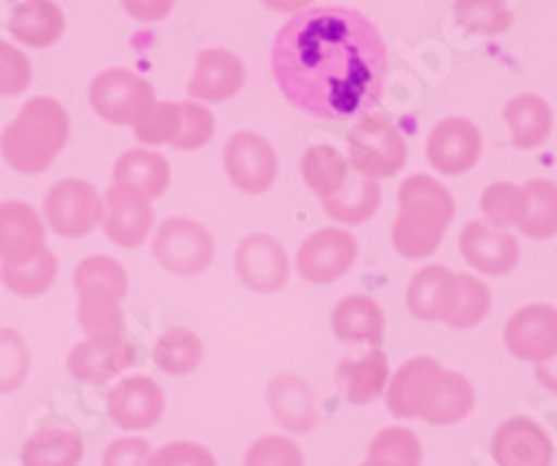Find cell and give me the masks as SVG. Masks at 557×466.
<instances>
[{"instance_id":"1","label":"cell","mask_w":557,"mask_h":466,"mask_svg":"<svg viewBox=\"0 0 557 466\" xmlns=\"http://www.w3.org/2000/svg\"><path fill=\"white\" fill-rule=\"evenodd\" d=\"M271 71L282 96L307 115H366L382 98L387 46L355 9H305L278 28Z\"/></svg>"},{"instance_id":"2","label":"cell","mask_w":557,"mask_h":466,"mask_svg":"<svg viewBox=\"0 0 557 466\" xmlns=\"http://www.w3.org/2000/svg\"><path fill=\"white\" fill-rule=\"evenodd\" d=\"M455 221V198L426 173H412L399 187V216L393 221V249L407 260H426L444 243Z\"/></svg>"},{"instance_id":"3","label":"cell","mask_w":557,"mask_h":466,"mask_svg":"<svg viewBox=\"0 0 557 466\" xmlns=\"http://www.w3.org/2000/svg\"><path fill=\"white\" fill-rule=\"evenodd\" d=\"M70 137V118L57 98H32L3 128L0 151L12 171L37 176L48 171Z\"/></svg>"},{"instance_id":"4","label":"cell","mask_w":557,"mask_h":466,"mask_svg":"<svg viewBox=\"0 0 557 466\" xmlns=\"http://www.w3.org/2000/svg\"><path fill=\"white\" fill-rule=\"evenodd\" d=\"M78 294V324L92 339L126 335L121 299L128 291V274L114 257L89 255L73 271Z\"/></svg>"},{"instance_id":"5","label":"cell","mask_w":557,"mask_h":466,"mask_svg":"<svg viewBox=\"0 0 557 466\" xmlns=\"http://www.w3.org/2000/svg\"><path fill=\"white\" fill-rule=\"evenodd\" d=\"M348 162L371 180L396 176L407 162V143L396 123L380 112H366L348 132Z\"/></svg>"},{"instance_id":"6","label":"cell","mask_w":557,"mask_h":466,"mask_svg":"<svg viewBox=\"0 0 557 466\" xmlns=\"http://www.w3.org/2000/svg\"><path fill=\"white\" fill-rule=\"evenodd\" d=\"M89 103L96 115L114 126H134L157 103L153 84L123 68H109L89 84Z\"/></svg>"},{"instance_id":"7","label":"cell","mask_w":557,"mask_h":466,"mask_svg":"<svg viewBox=\"0 0 557 466\" xmlns=\"http://www.w3.org/2000/svg\"><path fill=\"white\" fill-rule=\"evenodd\" d=\"M153 257L171 274L198 277L215 260V241L193 218H168L153 235Z\"/></svg>"},{"instance_id":"8","label":"cell","mask_w":557,"mask_h":466,"mask_svg":"<svg viewBox=\"0 0 557 466\" xmlns=\"http://www.w3.org/2000/svg\"><path fill=\"white\" fill-rule=\"evenodd\" d=\"M45 221L62 237H84L107 216V201L89 182L64 180L45 196Z\"/></svg>"},{"instance_id":"9","label":"cell","mask_w":557,"mask_h":466,"mask_svg":"<svg viewBox=\"0 0 557 466\" xmlns=\"http://www.w3.org/2000/svg\"><path fill=\"white\" fill-rule=\"evenodd\" d=\"M223 165L235 191L246 196H262L276 182L278 157L271 143L257 132H237L223 148Z\"/></svg>"},{"instance_id":"10","label":"cell","mask_w":557,"mask_h":466,"mask_svg":"<svg viewBox=\"0 0 557 466\" xmlns=\"http://www.w3.org/2000/svg\"><path fill=\"white\" fill-rule=\"evenodd\" d=\"M357 260V237L341 226H330L298 246V277L312 285H330L346 274Z\"/></svg>"},{"instance_id":"11","label":"cell","mask_w":557,"mask_h":466,"mask_svg":"<svg viewBox=\"0 0 557 466\" xmlns=\"http://www.w3.org/2000/svg\"><path fill=\"white\" fill-rule=\"evenodd\" d=\"M237 280L257 294H276L287 285L290 277V260H287L285 246L273 235L257 232V235L243 237L235 252Z\"/></svg>"},{"instance_id":"12","label":"cell","mask_w":557,"mask_h":466,"mask_svg":"<svg viewBox=\"0 0 557 466\" xmlns=\"http://www.w3.org/2000/svg\"><path fill=\"white\" fill-rule=\"evenodd\" d=\"M507 352L530 364H549L557 355V307L527 305L505 327Z\"/></svg>"},{"instance_id":"13","label":"cell","mask_w":557,"mask_h":466,"mask_svg":"<svg viewBox=\"0 0 557 466\" xmlns=\"http://www.w3.org/2000/svg\"><path fill=\"white\" fill-rule=\"evenodd\" d=\"M482 135L466 118H446L430 132L426 162L441 176H462L480 162Z\"/></svg>"},{"instance_id":"14","label":"cell","mask_w":557,"mask_h":466,"mask_svg":"<svg viewBox=\"0 0 557 466\" xmlns=\"http://www.w3.org/2000/svg\"><path fill=\"white\" fill-rule=\"evenodd\" d=\"M137 364V346L126 335L114 339H87L67 355V371L82 383H107Z\"/></svg>"},{"instance_id":"15","label":"cell","mask_w":557,"mask_h":466,"mask_svg":"<svg viewBox=\"0 0 557 466\" xmlns=\"http://www.w3.org/2000/svg\"><path fill=\"white\" fill-rule=\"evenodd\" d=\"M107 201V216H103V232L114 246L134 249L148 241L153 230V207L151 198H146L134 187L112 185L103 196Z\"/></svg>"},{"instance_id":"16","label":"cell","mask_w":557,"mask_h":466,"mask_svg":"<svg viewBox=\"0 0 557 466\" xmlns=\"http://www.w3.org/2000/svg\"><path fill=\"white\" fill-rule=\"evenodd\" d=\"M462 260L480 274L505 277L519 266L521 243L507 230H494L485 221H471L460 232Z\"/></svg>"},{"instance_id":"17","label":"cell","mask_w":557,"mask_h":466,"mask_svg":"<svg viewBox=\"0 0 557 466\" xmlns=\"http://www.w3.org/2000/svg\"><path fill=\"white\" fill-rule=\"evenodd\" d=\"M165 414V391L146 375L123 377L109 391V416L123 430H148Z\"/></svg>"},{"instance_id":"18","label":"cell","mask_w":557,"mask_h":466,"mask_svg":"<svg viewBox=\"0 0 557 466\" xmlns=\"http://www.w3.org/2000/svg\"><path fill=\"white\" fill-rule=\"evenodd\" d=\"M441 377L444 369L435 358L405 360L387 383V410L396 419H421Z\"/></svg>"},{"instance_id":"19","label":"cell","mask_w":557,"mask_h":466,"mask_svg":"<svg viewBox=\"0 0 557 466\" xmlns=\"http://www.w3.org/2000/svg\"><path fill=\"white\" fill-rule=\"evenodd\" d=\"M491 453L499 466H549L555 447L539 421L510 416L496 428Z\"/></svg>"},{"instance_id":"20","label":"cell","mask_w":557,"mask_h":466,"mask_svg":"<svg viewBox=\"0 0 557 466\" xmlns=\"http://www.w3.org/2000/svg\"><path fill=\"white\" fill-rule=\"evenodd\" d=\"M45 249V224L26 201H0V262H28Z\"/></svg>"},{"instance_id":"21","label":"cell","mask_w":557,"mask_h":466,"mask_svg":"<svg viewBox=\"0 0 557 466\" xmlns=\"http://www.w3.org/2000/svg\"><path fill=\"white\" fill-rule=\"evenodd\" d=\"M246 84V64L237 53L226 48H207L198 53L196 71L190 78V96L201 101L218 103L235 98Z\"/></svg>"},{"instance_id":"22","label":"cell","mask_w":557,"mask_h":466,"mask_svg":"<svg viewBox=\"0 0 557 466\" xmlns=\"http://www.w3.org/2000/svg\"><path fill=\"white\" fill-rule=\"evenodd\" d=\"M268 405L273 419L290 433H310L321 421V405L307 380L296 375H276L268 383Z\"/></svg>"},{"instance_id":"23","label":"cell","mask_w":557,"mask_h":466,"mask_svg":"<svg viewBox=\"0 0 557 466\" xmlns=\"http://www.w3.org/2000/svg\"><path fill=\"white\" fill-rule=\"evenodd\" d=\"M460 299V280L446 266H426L407 285V307L421 321H449Z\"/></svg>"},{"instance_id":"24","label":"cell","mask_w":557,"mask_h":466,"mask_svg":"<svg viewBox=\"0 0 557 466\" xmlns=\"http://www.w3.org/2000/svg\"><path fill=\"white\" fill-rule=\"evenodd\" d=\"M391 383V366L385 352H366L357 358H343L335 369V385L351 405L374 403Z\"/></svg>"},{"instance_id":"25","label":"cell","mask_w":557,"mask_h":466,"mask_svg":"<svg viewBox=\"0 0 557 466\" xmlns=\"http://www.w3.org/2000/svg\"><path fill=\"white\" fill-rule=\"evenodd\" d=\"M332 332L346 344L380 346L385 339V314L371 296H346L332 310Z\"/></svg>"},{"instance_id":"26","label":"cell","mask_w":557,"mask_h":466,"mask_svg":"<svg viewBox=\"0 0 557 466\" xmlns=\"http://www.w3.org/2000/svg\"><path fill=\"white\" fill-rule=\"evenodd\" d=\"M9 32L28 48H51L64 32V12L53 0H23L12 12Z\"/></svg>"},{"instance_id":"27","label":"cell","mask_w":557,"mask_h":466,"mask_svg":"<svg viewBox=\"0 0 557 466\" xmlns=\"http://www.w3.org/2000/svg\"><path fill=\"white\" fill-rule=\"evenodd\" d=\"M112 180L114 185L134 187L146 198H159L171 187V165L162 154L132 148L114 162Z\"/></svg>"},{"instance_id":"28","label":"cell","mask_w":557,"mask_h":466,"mask_svg":"<svg viewBox=\"0 0 557 466\" xmlns=\"http://www.w3.org/2000/svg\"><path fill=\"white\" fill-rule=\"evenodd\" d=\"M516 230L530 241H549L557 235V185L549 180H530L521 187V207Z\"/></svg>"},{"instance_id":"29","label":"cell","mask_w":557,"mask_h":466,"mask_svg":"<svg viewBox=\"0 0 557 466\" xmlns=\"http://www.w3.org/2000/svg\"><path fill=\"white\" fill-rule=\"evenodd\" d=\"M382 201V187L380 182L371 180V176H351L348 173L346 185L341 193H335L332 198H323V212L332 218V221H341V224H366L368 218H374V212L380 210Z\"/></svg>"},{"instance_id":"30","label":"cell","mask_w":557,"mask_h":466,"mask_svg":"<svg viewBox=\"0 0 557 466\" xmlns=\"http://www.w3.org/2000/svg\"><path fill=\"white\" fill-rule=\"evenodd\" d=\"M505 123L510 128L513 146L521 151L544 146L552 135V109L541 96H516L505 107Z\"/></svg>"},{"instance_id":"31","label":"cell","mask_w":557,"mask_h":466,"mask_svg":"<svg viewBox=\"0 0 557 466\" xmlns=\"http://www.w3.org/2000/svg\"><path fill=\"white\" fill-rule=\"evenodd\" d=\"M84 458V439L70 428H45L23 444V466H78Z\"/></svg>"},{"instance_id":"32","label":"cell","mask_w":557,"mask_h":466,"mask_svg":"<svg viewBox=\"0 0 557 466\" xmlns=\"http://www.w3.org/2000/svg\"><path fill=\"white\" fill-rule=\"evenodd\" d=\"M476 403V394H474V385L469 383V377L460 375V371H446L441 377V383H437L435 394H432L430 405H426L424 416L421 419L426 425H457L462 421L466 416L474 410Z\"/></svg>"},{"instance_id":"33","label":"cell","mask_w":557,"mask_h":466,"mask_svg":"<svg viewBox=\"0 0 557 466\" xmlns=\"http://www.w3.org/2000/svg\"><path fill=\"white\" fill-rule=\"evenodd\" d=\"M301 176L318 198H332L348 180V162L335 146H312L301 157Z\"/></svg>"},{"instance_id":"34","label":"cell","mask_w":557,"mask_h":466,"mask_svg":"<svg viewBox=\"0 0 557 466\" xmlns=\"http://www.w3.org/2000/svg\"><path fill=\"white\" fill-rule=\"evenodd\" d=\"M57 274L59 260L48 246H45L34 260L14 262V266H7V262H3V266H0V282H3L12 294L26 296V299L48 294L53 287V282H57Z\"/></svg>"},{"instance_id":"35","label":"cell","mask_w":557,"mask_h":466,"mask_svg":"<svg viewBox=\"0 0 557 466\" xmlns=\"http://www.w3.org/2000/svg\"><path fill=\"white\" fill-rule=\"evenodd\" d=\"M203 358V344L196 332H190L187 327H171L159 335V341L153 344V360L162 371H168L171 377H184L198 369Z\"/></svg>"},{"instance_id":"36","label":"cell","mask_w":557,"mask_h":466,"mask_svg":"<svg viewBox=\"0 0 557 466\" xmlns=\"http://www.w3.org/2000/svg\"><path fill=\"white\" fill-rule=\"evenodd\" d=\"M421 439L401 425L380 430L368 447V461L382 466H421Z\"/></svg>"},{"instance_id":"37","label":"cell","mask_w":557,"mask_h":466,"mask_svg":"<svg viewBox=\"0 0 557 466\" xmlns=\"http://www.w3.org/2000/svg\"><path fill=\"white\" fill-rule=\"evenodd\" d=\"M455 20L462 32L482 34V37H494L510 28L513 14L502 0H457Z\"/></svg>"},{"instance_id":"38","label":"cell","mask_w":557,"mask_h":466,"mask_svg":"<svg viewBox=\"0 0 557 466\" xmlns=\"http://www.w3.org/2000/svg\"><path fill=\"white\" fill-rule=\"evenodd\" d=\"M32 371V352L26 339L12 327L0 330V394H12L23 389Z\"/></svg>"},{"instance_id":"39","label":"cell","mask_w":557,"mask_h":466,"mask_svg":"<svg viewBox=\"0 0 557 466\" xmlns=\"http://www.w3.org/2000/svg\"><path fill=\"white\" fill-rule=\"evenodd\" d=\"M457 280H460V299H457L455 314L446 324L451 330L462 332L487 319V314H491V291H487L485 282L471 274H457Z\"/></svg>"},{"instance_id":"40","label":"cell","mask_w":557,"mask_h":466,"mask_svg":"<svg viewBox=\"0 0 557 466\" xmlns=\"http://www.w3.org/2000/svg\"><path fill=\"white\" fill-rule=\"evenodd\" d=\"M178 128H182V103H153L148 115L134 123V137L146 146H162L176 140Z\"/></svg>"},{"instance_id":"41","label":"cell","mask_w":557,"mask_h":466,"mask_svg":"<svg viewBox=\"0 0 557 466\" xmlns=\"http://www.w3.org/2000/svg\"><path fill=\"white\" fill-rule=\"evenodd\" d=\"M482 216L485 224L494 230H510L519 221V207H521V187L513 182H496V185L485 187L480 198Z\"/></svg>"},{"instance_id":"42","label":"cell","mask_w":557,"mask_h":466,"mask_svg":"<svg viewBox=\"0 0 557 466\" xmlns=\"http://www.w3.org/2000/svg\"><path fill=\"white\" fill-rule=\"evenodd\" d=\"M215 135V118L207 107L196 101L182 103V128H178L176 140L171 143L178 151H198V148L207 146Z\"/></svg>"},{"instance_id":"43","label":"cell","mask_w":557,"mask_h":466,"mask_svg":"<svg viewBox=\"0 0 557 466\" xmlns=\"http://www.w3.org/2000/svg\"><path fill=\"white\" fill-rule=\"evenodd\" d=\"M243 466H305V453L287 436H262L248 447Z\"/></svg>"},{"instance_id":"44","label":"cell","mask_w":557,"mask_h":466,"mask_svg":"<svg viewBox=\"0 0 557 466\" xmlns=\"http://www.w3.org/2000/svg\"><path fill=\"white\" fill-rule=\"evenodd\" d=\"M34 68L26 53L0 39V98L20 96L32 87Z\"/></svg>"},{"instance_id":"45","label":"cell","mask_w":557,"mask_h":466,"mask_svg":"<svg viewBox=\"0 0 557 466\" xmlns=\"http://www.w3.org/2000/svg\"><path fill=\"white\" fill-rule=\"evenodd\" d=\"M148 466H218L212 450L196 441H171L151 453Z\"/></svg>"},{"instance_id":"46","label":"cell","mask_w":557,"mask_h":466,"mask_svg":"<svg viewBox=\"0 0 557 466\" xmlns=\"http://www.w3.org/2000/svg\"><path fill=\"white\" fill-rule=\"evenodd\" d=\"M151 458V444L146 439L128 436V439H114L103 453V466H148Z\"/></svg>"},{"instance_id":"47","label":"cell","mask_w":557,"mask_h":466,"mask_svg":"<svg viewBox=\"0 0 557 466\" xmlns=\"http://www.w3.org/2000/svg\"><path fill=\"white\" fill-rule=\"evenodd\" d=\"M123 9L137 23H159L173 12L176 0H121Z\"/></svg>"},{"instance_id":"48","label":"cell","mask_w":557,"mask_h":466,"mask_svg":"<svg viewBox=\"0 0 557 466\" xmlns=\"http://www.w3.org/2000/svg\"><path fill=\"white\" fill-rule=\"evenodd\" d=\"M262 7H268L271 12H282V14H293V12H305L310 7L312 0H260Z\"/></svg>"},{"instance_id":"49","label":"cell","mask_w":557,"mask_h":466,"mask_svg":"<svg viewBox=\"0 0 557 466\" xmlns=\"http://www.w3.org/2000/svg\"><path fill=\"white\" fill-rule=\"evenodd\" d=\"M535 377H539V383L544 385V389L557 391V355L549 360V364L535 366Z\"/></svg>"},{"instance_id":"50","label":"cell","mask_w":557,"mask_h":466,"mask_svg":"<svg viewBox=\"0 0 557 466\" xmlns=\"http://www.w3.org/2000/svg\"><path fill=\"white\" fill-rule=\"evenodd\" d=\"M360 466H382V464H374V461H366V464H360Z\"/></svg>"}]
</instances>
